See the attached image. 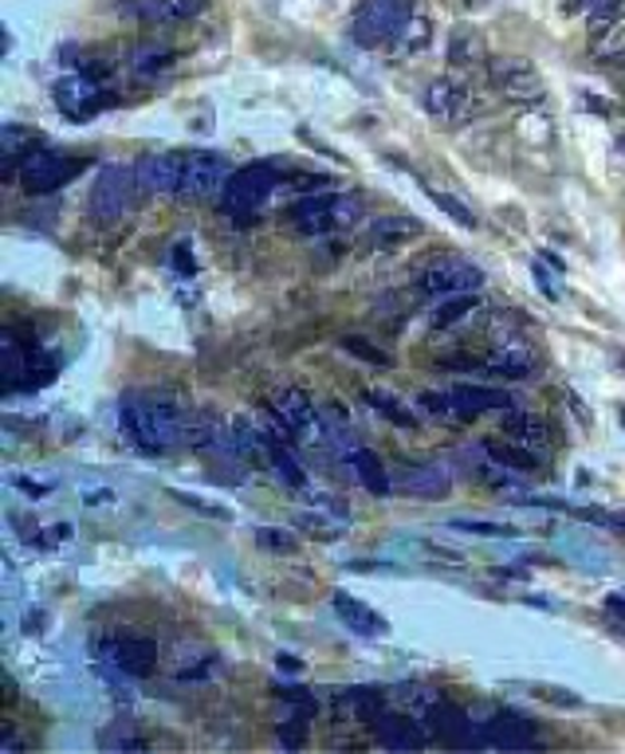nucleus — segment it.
Masks as SVG:
<instances>
[{
	"label": "nucleus",
	"instance_id": "12",
	"mask_svg": "<svg viewBox=\"0 0 625 754\" xmlns=\"http://www.w3.org/2000/svg\"><path fill=\"white\" fill-rule=\"evenodd\" d=\"M99 656L126 676H150L158 668V645L150 637H130V633L126 637H102Z\"/></svg>",
	"mask_w": 625,
	"mask_h": 754
},
{
	"label": "nucleus",
	"instance_id": "37",
	"mask_svg": "<svg viewBox=\"0 0 625 754\" xmlns=\"http://www.w3.org/2000/svg\"><path fill=\"white\" fill-rule=\"evenodd\" d=\"M99 746L102 751H143L146 738L134 735L130 723H110L107 731H99Z\"/></svg>",
	"mask_w": 625,
	"mask_h": 754
},
{
	"label": "nucleus",
	"instance_id": "47",
	"mask_svg": "<svg viewBox=\"0 0 625 754\" xmlns=\"http://www.w3.org/2000/svg\"><path fill=\"white\" fill-rule=\"evenodd\" d=\"M531 272H535V283H539V291H543V295H547V298H555V303H559V298H563V287H559V283H555V275H550L547 267L539 264V260H535V264H531Z\"/></svg>",
	"mask_w": 625,
	"mask_h": 754
},
{
	"label": "nucleus",
	"instance_id": "5",
	"mask_svg": "<svg viewBox=\"0 0 625 754\" xmlns=\"http://www.w3.org/2000/svg\"><path fill=\"white\" fill-rule=\"evenodd\" d=\"M134 189H138V174L130 166H102L91 185V216L99 224H118L134 205Z\"/></svg>",
	"mask_w": 625,
	"mask_h": 754
},
{
	"label": "nucleus",
	"instance_id": "49",
	"mask_svg": "<svg viewBox=\"0 0 625 754\" xmlns=\"http://www.w3.org/2000/svg\"><path fill=\"white\" fill-rule=\"evenodd\" d=\"M174 267L182 275H197V264H193V256H189V241H182V244H174Z\"/></svg>",
	"mask_w": 625,
	"mask_h": 754
},
{
	"label": "nucleus",
	"instance_id": "30",
	"mask_svg": "<svg viewBox=\"0 0 625 754\" xmlns=\"http://www.w3.org/2000/svg\"><path fill=\"white\" fill-rule=\"evenodd\" d=\"M429 40H433V25L429 20H417V17H409V25L401 28L398 36H393V56H417V51H426L429 48Z\"/></svg>",
	"mask_w": 625,
	"mask_h": 754
},
{
	"label": "nucleus",
	"instance_id": "16",
	"mask_svg": "<svg viewBox=\"0 0 625 754\" xmlns=\"http://www.w3.org/2000/svg\"><path fill=\"white\" fill-rule=\"evenodd\" d=\"M138 189L143 193H182L185 177V154H150L134 166Z\"/></svg>",
	"mask_w": 625,
	"mask_h": 754
},
{
	"label": "nucleus",
	"instance_id": "14",
	"mask_svg": "<svg viewBox=\"0 0 625 754\" xmlns=\"http://www.w3.org/2000/svg\"><path fill=\"white\" fill-rule=\"evenodd\" d=\"M56 107L64 110L67 118H76V123H84V118H91L95 110L102 107V87L99 79H91L87 71L79 75H64L56 84Z\"/></svg>",
	"mask_w": 625,
	"mask_h": 754
},
{
	"label": "nucleus",
	"instance_id": "10",
	"mask_svg": "<svg viewBox=\"0 0 625 754\" xmlns=\"http://www.w3.org/2000/svg\"><path fill=\"white\" fill-rule=\"evenodd\" d=\"M429 735L441 746H452V751H480L484 746V727L468 719V712H460L449 699L429 704Z\"/></svg>",
	"mask_w": 625,
	"mask_h": 754
},
{
	"label": "nucleus",
	"instance_id": "38",
	"mask_svg": "<svg viewBox=\"0 0 625 754\" xmlns=\"http://www.w3.org/2000/svg\"><path fill=\"white\" fill-rule=\"evenodd\" d=\"M177 680H205L208 676V653L205 648H182V660L174 656Z\"/></svg>",
	"mask_w": 625,
	"mask_h": 754
},
{
	"label": "nucleus",
	"instance_id": "18",
	"mask_svg": "<svg viewBox=\"0 0 625 754\" xmlns=\"http://www.w3.org/2000/svg\"><path fill=\"white\" fill-rule=\"evenodd\" d=\"M484 365L492 373H504V378H531V373H539L543 358L531 342H504V346H496L492 354H488Z\"/></svg>",
	"mask_w": 625,
	"mask_h": 754
},
{
	"label": "nucleus",
	"instance_id": "13",
	"mask_svg": "<svg viewBox=\"0 0 625 754\" xmlns=\"http://www.w3.org/2000/svg\"><path fill=\"white\" fill-rule=\"evenodd\" d=\"M228 161L221 154H185V177H182V197H213L225 193L228 185Z\"/></svg>",
	"mask_w": 625,
	"mask_h": 754
},
{
	"label": "nucleus",
	"instance_id": "3",
	"mask_svg": "<svg viewBox=\"0 0 625 754\" xmlns=\"http://www.w3.org/2000/svg\"><path fill=\"white\" fill-rule=\"evenodd\" d=\"M413 17V0H362L351 17V40L359 48H382L390 43Z\"/></svg>",
	"mask_w": 625,
	"mask_h": 754
},
{
	"label": "nucleus",
	"instance_id": "39",
	"mask_svg": "<svg viewBox=\"0 0 625 754\" xmlns=\"http://www.w3.org/2000/svg\"><path fill=\"white\" fill-rule=\"evenodd\" d=\"M169 63H174V51H169V48H158V43H150V48H138V51H134V75H162Z\"/></svg>",
	"mask_w": 625,
	"mask_h": 754
},
{
	"label": "nucleus",
	"instance_id": "42",
	"mask_svg": "<svg viewBox=\"0 0 625 754\" xmlns=\"http://www.w3.org/2000/svg\"><path fill=\"white\" fill-rule=\"evenodd\" d=\"M342 350H346V354H354V358H362V362H370V365H382V370H390V365H393L390 354L374 350L367 339H359V334H346V339H342Z\"/></svg>",
	"mask_w": 625,
	"mask_h": 754
},
{
	"label": "nucleus",
	"instance_id": "23",
	"mask_svg": "<svg viewBox=\"0 0 625 754\" xmlns=\"http://www.w3.org/2000/svg\"><path fill=\"white\" fill-rule=\"evenodd\" d=\"M452 405H457L460 421H476V417L492 413V409H511V398L504 390H488V385H457Z\"/></svg>",
	"mask_w": 625,
	"mask_h": 754
},
{
	"label": "nucleus",
	"instance_id": "29",
	"mask_svg": "<svg viewBox=\"0 0 625 754\" xmlns=\"http://www.w3.org/2000/svg\"><path fill=\"white\" fill-rule=\"evenodd\" d=\"M367 405H374L378 413H382L390 424H398V429H417V413L406 409V401L393 398L390 390H367Z\"/></svg>",
	"mask_w": 625,
	"mask_h": 754
},
{
	"label": "nucleus",
	"instance_id": "32",
	"mask_svg": "<svg viewBox=\"0 0 625 754\" xmlns=\"http://www.w3.org/2000/svg\"><path fill=\"white\" fill-rule=\"evenodd\" d=\"M480 307V298H476V291H465V295H452L449 303H441V307L433 311V326L437 331H449V326L465 323L472 311Z\"/></svg>",
	"mask_w": 625,
	"mask_h": 754
},
{
	"label": "nucleus",
	"instance_id": "36",
	"mask_svg": "<svg viewBox=\"0 0 625 754\" xmlns=\"http://www.w3.org/2000/svg\"><path fill=\"white\" fill-rule=\"evenodd\" d=\"M426 193H429V200H433V205L441 208V213H449L452 221L460 224V228H468V233H472V228H476V213L465 205V200H460V197H452L449 189H426Z\"/></svg>",
	"mask_w": 625,
	"mask_h": 754
},
{
	"label": "nucleus",
	"instance_id": "9",
	"mask_svg": "<svg viewBox=\"0 0 625 754\" xmlns=\"http://www.w3.org/2000/svg\"><path fill=\"white\" fill-rule=\"evenodd\" d=\"M413 283L421 291H429V295H465V291L484 287V272L460 256H441L429 260L426 267H417Z\"/></svg>",
	"mask_w": 625,
	"mask_h": 754
},
{
	"label": "nucleus",
	"instance_id": "21",
	"mask_svg": "<svg viewBox=\"0 0 625 754\" xmlns=\"http://www.w3.org/2000/svg\"><path fill=\"white\" fill-rule=\"evenodd\" d=\"M331 606H334V614L342 617V625H346V629H354L359 637H385V629H390V625H385L382 617H378L374 609L367 606V601L351 597L346 589H334Z\"/></svg>",
	"mask_w": 625,
	"mask_h": 754
},
{
	"label": "nucleus",
	"instance_id": "51",
	"mask_svg": "<svg viewBox=\"0 0 625 754\" xmlns=\"http://www.w3.org/2000/svg\"><path fill=\"white\" fill-rule=\"evenodd\" d=\"M617 417H622V429H625V405H622V409H617Z\"/></svg>",
	"mask_w": 625,
	"mask_h": 754
},
{
	"label": "nucleus",
	"instance_id": "20",
	"mask_svg": "<svg viewBox=\"0 0 625 754\" xmlns=\"http://www.w3.org/2000/svg\"><path fill=\"white\" fill-rule=\"evenodd\" d=\"M398 491L413 499H445L452 496V472H445L441 464H417L406 468L398 480Z\"/></svg>",
	"mask_w": 625,
	"mask_h": 754
},
{
	"label": "nucleus",
	"instance_id": "44",
	"mask_svg": "<svg viewBox=\"0 0 625 754\" xmlns=\"http://www.w3.org/2000/svg\"><path fill=\"white\" fill-rule=\"evenodd\" d=\"M169 496H174L177 503L193 507V511L213 515V519H221V522H228V519H233V511H228V507H221V503H205V499H201V496H193V491H177V488H169Z\"/></svg>",
	"mask_w": 625,
	"mask_h": 754
},
{
	"label": "nucleus",
	"instance_id": "8",
	"mask_svg": "<svg viewBox=\"0 0 625 754\" xmlns=\"http://www.w3.org/2000/svg\"><path fill=\"white\" fill-rule=\"evenodd\" d=\"M79 174V158H71L67 149L36 146L25 161H20V185L28 193H51L64 189L71 177Z\"/></svg>",
	"mask_w": 625,
	"mask_h": 754
},
{
	"label": "nucleus",
	"instance_id": "52",
	"mask_svg": "<svg viewBox=\"0 0 625 754\" xmlns=\"http://www.w3.org/2000/svg\"><path fill=\"white\" fill-rule=\"evenodd\" d=\"M622 154H625V130H622Z\"/></svg>",
	"mask_w": 625,
	"mask_h": 754
},
{
	"label": "nucleus",
	"instance_id": "2",
	"mask_svg": "<svg viewBox=\"0 0 625 754\" xmlns=\"http://www.w3.org/2000/svg\"><path fill=\"white\" fill-rule=\"evenodd\" d=\"M359 200L346 197V193H311V197H300L292 208H287V221L307 236L319 233H334V228H351L359 221Z\"/></svg>",
	"mask_w": 625,
	"mask_h": 754
},
{
	"label": "nucleus",
	"instance_id": "34",
	"mask_svg": "<svg viewBox=\"0 0 625 754\" xmlns=\"http://www.w3.org/2000/svg\"><path fill=\"white\" fill-rule=\"evenodd\" d=\"M452 531L465 535H480V539H516V527L511 522H492V519H449Z\"/></svg>",
	"mask_w": 625,
	"mask_h": 754
},
{
	"label": "nucleus",
	"instance_id": "19",
	"mask_svg": "<svg viewBox=\"0 0 625 754\" xmlns=\"http://www.w3.org/2000/svg\"><path fill=\"white\" fill-rule=\"evenodd\" d=\"M374 738L382 751H421V746L429 743L426 731L417 727L413 719H406V715H378L374 719Z\"/></svg>",
	"mask_w": 625,
	"mask_h": 754
},
{
	"label": "nucleus",
	"instance_id": "50",
	"mask_svg": "<svg viewBox=\"0 0 625 754\" xmlns=\"http://www.w3.org/2000/svg\"><path fill=\"white\" fill-rule=\"evenodd\" d=\"M275 660H280V668H284V672H295V668H300V660H295L292 653H280V656H275Z\"/></svg>",
	"mask_w": 625,
	"mask_h": 754
},
{
	"label": "nucleus",
	"instance_id": "6",
	"mask_svg": "<svg viewBox=\"0 0 625 754\" xmlns=\"http://www.w3.org/2000/svg\"><path fill=\"white\" fill-rule=\"evenodd\" d=\"M488 79L492 87L511 102H524V107H535V102L547 99V84H543L539 67L531 59H519V56H500L488 63Z\"/></svg>",
	"mask_w": 625,
	"mask_h": 754
},
{
	"label": "nucleus",
	"instance_id": "4",
	"mask_svg": "<svg viewBox=\"0 0 625 754\" xmlns=\"http://www.w3.org/2000/svg\"><path fill=\"white\" fill-rule=\"evenodd\" d=\"M275 185H280V166H275V161H252V166L236 169V174L228 177L225 193H221V208L233 216H252L272 197Z\"/></svg>",
	"mask_w": 625,
	"mask_h": 754
},
{
	"label": "nucleus",
	"instance_id": "48",
	"mask_svg": "<svg viewBox=\"0 0 625 754\" xmlns=\"http://www.w3.org/2000/svg\"><path fill=\"white\" fill-rule=\"evenodd\" d=\"M275 696L287 699V704H295V707H300V712H307V715H315V712H319L315 699H311L307 692H300V688H275Z\"/></svg>",
	"mask_w": 625,
	"mask_h": 754
},
{
	"label": "nucleus",
	"instance_id": "31",
	"mask_svg": "<svg viewBox=\"0 0 625 754\" xmlns=\"http://www.w3.org/2000/svg\"><path fill=\"white\" fill-rule=\"evenodd\" d=\"M36 146H40V138H36L28 126H17V123L4 126V174H12V166L25 161Z\"/></svg>",
	"mask_w": 625,
	"mask_h": 754
},
{
	"label": "nucleus",
	"instance_id": "41",
	"mask_svg": "<svg viewBox=\"0 0 625 754\" xmlns=\"http://www.w3.org/2000/svg\"><path fill=\"white\" fill-rule=\"evenodd\" d=\"M307 719L311 715H292V719H284L280 727H275V743L284 746V751H300L303 743H307Z\"/></svg>",
	"mask_w": 625,
	"mask_h": 754
},
{
	"label": "nucleus",
	"instance_id": "15",
	"mask_svg": "<svg viewBox=\"0 0 625 754\" xmlns=\"http://www.w3.org/2000/svg\"><path fill=\"white\" fill-rule=\"evenodd\" d=\"M484 746L492 751H539L543 738L535 735V723L516 712H500L484 727Z\"/></svg>",
	"mask_w": 625,
	"mask_h": 754
},
{
	"label": "nucleus",
	"instance_id": "33",
	"mask_svg": "<svg viewBox=\"0 0 625 754\" xmlns=\"http://www.w3.org/2000/svg\"><path fill=\"white\" fill-rule=\"evenodd\" d=\"M586 20H590L598 32H606V28H617L625 20V0H586Z\"/></svg>",
	"mask_w": 625,
	"mask_h": 754
},
{
	"label": "nucleus",
	"instance_id": "7",
	"mask_svg": "<svg viewBox=\"0 0 625 754\" xmlns=\"http://www.w3.org/2000/svg\"><path fill=\"white\" fill-rule=\"evenodd\" d=\"M331 452L339 464H346L354 476H359V483L367 491H374V496H390L393 491V480H390V472H385L382 460H378V452H370L362 440H354L351 432H346V424H342L339 432H331Z\"/></svg>",
	"mask_w": 625,
	"mask_h": 754
},
{
	"label": "nucleus",
	"instance_id": "11",
	"mask_svg": "<svg viewBox=\"0 0 625 754\" xmlns=\"http://www.w3.org/2000/svg\"><path fill=\"white\" fill-rule=\"evenodd\" d=\"M421 110L433 115L437 123H445V126H460L480 110V102H476V95L468 84H457V79H433V84L426 87V95H421Z\"/></svg>",
	"mask_w": 625,
	"mask_h": 754
},
{
	"label": "nucleus",
	"instance_id": "43",
	"mask_svg": "<svg viewBox=\"0 0 625 754\" xmlns=\"http://www.w3.org/2000/svg\"><path fill=\"white\" fill-rule=\"evenodd\" d=\"M594 59H602V63L625 67V25H617L614 32H606V40L594 48Z\"/></svg>",
	"mask_w": 625,
	"mask_h": 754
},
{
	"label": "nucleus",
	"instance_id": "40",
	"mask_svg": "<svg viewBox=\"0 0 625 754\" xmlns=\"http://www.w3.org/2000/svg\"><path fill=\"white\" fill-rule=\"evenodd\" d=\"M417 409L429 417V421H460L457 405H452V393H421Z\"/></svg>",
	"mask_w": 625,
	"mask_h": 754
},
{
	"label": "nucleus",
	"instance_id": "46",
	"mask_svg": "<svg viewBox=\"0 0 625 754\" xmlns=\"http://www.w3.org/2000/svg\"><path fill=\"white\" fill-rule=\"evenodd\" d=\"M535 696L547 699V704H559V707H583V699L567 688H550V684H535Z\"/></svg>",
	"mask_w": 625,
	"mask_h": 754
},
{
	"label": "nucleus",
	"instance_id": "1",
	"mask_svg": "<svg viewBox=\"0 0 625 754\" xmlns=\"http://www.w3.org/2000/svg\"><path fill=\"white\" fill-rule=\"evenodd\" d=\"M123 432L143 448V452H169L177 444H189L193 421L177 401L154 398V393H126L118 409Z\"/></svg>",
	"mask_w": 625,
	"mask_h": 754
},
{
	"label": "nucleus",
	"instance_id": "35",
	"mask_svg": "<svg viewBox=\"0 0 625 754\" xmlns=\"http://www.w3.org/2000/svg\"><path fill=\"white\" fill-rule=\"evenodd\" d=\"M256 547L267 550V555H295L300 535L284 531V527H256Z\"/></svg>",
	"mask_w": 625,
	"mask_h": 754
},
{
	"label": "nucleus",
	"instance_id": "53",
	"mask_svg": "<svg viewBox=\"0 0 625 754\" xmlns=\"http://www.w3.org/2000/svg\"><path fill=\"white\" fill-rule=\"evenodd\" d=\"M622 365H625V358H622Z\"/></svg>",
	"mask_w": 625,
	"mask_h": 754
},
{
	"label": "nucleus",
	"instance_id": "17",
	"mask_svg": "<svg viewBox=\"0 0 625 754\" xmlns=\"http://www.w3.org/2000/svg\"><path fill=\"white\" fill-rule=\"evenodd\" d=\"M272 413L287 424L292 432H303L307 440H319L323 424H319V409L311 405V398L303 390H284L272 401Z\"/></svg>",
	"mask_w": 625,
	"mask_h": 754
},
{
	"label": "nucleus",
	"instance_id": "22",
	"mask_svg": "<svg viewBox=\"0 0 625 754\" xmlns=\"http://www.w3.org/2000/svg\"><path fill=\"white\" fill-rule=\"evenodd\" d=\"M504 432H508L516 444H524V448H531L535 457H547L550 452V429L547 424L539 421L535 413H527V409H516L511 405L508 409V417H504Z\"/></svg>",
	"mask_w": 625,
	"mask_h": 754
},
{
	"label": "nucleus",
	"instance_id": "45",
	"mask_svg": "<svg viewBox=\"0 0 625 754\" xmlns=\"http://www.w3.org/2000/svg\"><path fill=\"white\" fill-rule=\"evenodd\" d=\"M25 378V354H17V334H4V382H9V390L12 385Z\"/></svg>",
	"mask_w": 625,
	"mask_h": 754
},
{
	"label": "nucleus",
	"instance_id": "24",
	"mask_svg": "<svg viewBox=\"0 0 625 754\" xmlns=\"http://www.w3.org/2000/svg\"><path fill=\"white\" fill-rule=\"evenodd\" d=\"M205 9V0H130L126 12L150 25H174V20H193Z\"/></svg>",
	"mask_w": 625,
	"mask_h": 754
},
{
	"label": "nucleus",
	"instance_id": "26",
	"mask_svg": "<svg viewBox=\"0 0 625 754\" xmlns=\"http://www.w3.org/2000/svg\"><path fill=\"white\" fill-rule=\"evenodd\" d=\"M449 63L452 67H480L488 63V43H484V36L476 32V28L468 25H457L449 36Z\"/></svg>",
	"mask_w": 625,
	"mask_h": 754
},
{
	"label": "nucleus",
	"instance_id": "27",
	"mask_svg": "<svg viewBox=\"0 0 625 754\" xmlns=\"http://www.w3.org/2000/svg\"><path fill=\"white\" fill-rule=\"evenodd\" d=\"M264 457H267V464H272V472L280 483H287V488H307V472H303L300 460L287 452L284 440H275L272 444V440L264 437Z\"/></svg>",
	"mask_w": 625,
	"mask_h": 754
},
{
	"label": "nucleus",
	"instance_id": "28",
	"mask_svg": "<svg viewBox=\"0 0 625 754\" xmlns=\"http://www.w3.org/2000/svg\"><path fill=\"white\" fill-rule=\"evenodd\" d=\"M484 457L492 460V464H504V468H511V472H524V476H531L535 468H539V457H535L531 448H524V444H488L484 448Z\"/></svg>",
	"mask_w": 625,
	"mask_h": 754
},
{
	"label": "nucleus",
	"instance_id": "25",
	"mask_svg": "<svg viewBox=\"0 0 625 754\" xmlns=\"http://www.w3.org/2000/svg\"><path fill=\"white\" fill-rule=\"evenodd\" d=\"M417 236H426V224L417 221V216H378L370 224V241L378 248H393V244H409Z\"/></svg>",
	"mask_w": 625,
	"mask_h": 754
}]
</instances>
